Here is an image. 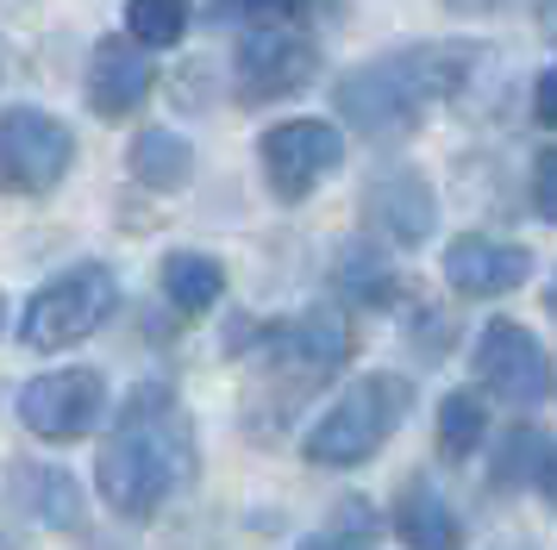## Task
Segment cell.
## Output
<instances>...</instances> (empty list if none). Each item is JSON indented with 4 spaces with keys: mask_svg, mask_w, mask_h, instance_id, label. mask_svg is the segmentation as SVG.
<instances>
[{
    "mask_svg": "<svg viewBox=\"0 0 557 550\" xmlns=\"http://www.w3.org/2000/svg\"><path fill=\"white\" fill-rule=\"evenodd\" d=\"M182 475H188V420L163 382H145L120 407V425L101 445V470H95L101 500L120 520H151L176 495Z\"/></svg>",
    "mask_w": 557,
    "mask_h": 550,
    "instance_id": "obj_1",
    "label": "cell"
},
{
    "mask_svg": "<svg viewBox=\"0 0 557 550\" xmlns=\"http://www.w3.org/2000/svg\"><path fill=\"white\" fill-rule=\"evenodd\" d=\"M463 82V50L451 45H407L388 57H370L363 70L338 82V113L351 120L363 138H401L420 125L432 100L457 95Z\"/></svg>",
    "mask_w": 557,
    "mask_h": 550,
    "instance_id": "obj_2",
    "label": "cell"
},
{
    "mask_svg": "<svg viewBox=\"0 0 557 550\" xmlns=\"http://www.w3.org/2000/svg\"><path fill=\"white\" fill-rule=\"evenodd\" d=\"M407 413H413V388H407V375H388V370L357 375L351 388L320 413V425L301 438L307 463H320V470L370 463V457L395 438V425H401Z\"/></svg>",
    "mask_w": 557,
    "mask_h": 550,
    "instance_id": "obj_3",
    "label": "cell"
},
{
    "mask_svg": "<svg viewBox=\"0 0 557 550\" xmlns=\"http://www.w3.org/2000/svg\"><path fill=\"white\" fill-rule=\"evenodd\" d=\"M113 270L101 263H76V270H63L57 282H45L38 295L26 300V313H20V345L32 350H70L82 338H95L101 320L113 313Z\"/></svg>",
    "mask_w": 557,
    "mask_h": 550,
    "instance_id": "obj_4",
    "label": "cell"
},
{
    "mask_svg": "<svg viewBox=\"0 0 557 550\" xmlns=\"http://www.w3.org/2000/svg\"><path fill=\"white\" fill-rule=\"evenodd\" d=\"M70 163H76L70 125L51 120V113H38V107H7V120H0V175H7L13 195H45V188H57L70 175Z\"/></svg>",
    "mask_w": 557,
    "mask_h": 550,
    "instance_id": "obj_5",
    "label": "cell"
},
{
    "mask_svg": "<svg viewBox=\"0 0 557 550\" xmlns=\"http://www.w3.org/2000/svg\"><path fill=\"white\" fill-rule=\"evenodd\" d=\"M107 413V382L95 370H51L20 388V420L45 445H76Z\"/></svg>",
    "mask_w": 557,
    "mask_h": 550,
    "instance_id": "obj_6",
    "label": "cell"
},
{
    "mask_svg": "<svg viewBox=\"0 0 557 550\" xmlns=\"http://www.w3.org/2000/svg\"><path fill=\"white\" fill-rule=\"evenodd\" d=\"M470 363H476L482 388L495 400H507V407H539V400L552 395V357L539 350V338H532L527 325H513V320L482 325Z\"/></svg>",
    "mask_w": 557,
    "mask_h": 550,
    "instance_id": "obj_7",
    "label": "cell"
},
{
    "mask_svg": "<svg viewBox=\"0 0 557 550\" xmlns=\"http://www.w3.org/2000/svg\"><path fill=\"white\" fill-rule=\"evenodd\" d=\"M338 163H345V138L326 120H288L263 132V175L276 200H307Z\"/></svg>",
    "mask_w": 557,
    "mask_h": 550,
    "instance_id": "obj_8",
    "label": "cell"
},
{
    "mask_svg": "<svg viewBox=\"0 0 557 550\" xmlns=\"http://www.w3.org/2000/svg\"><path fill=\"white\" fill-rule=\"evenodd\" d=\"M313 70H320V50L301 32H270L263 25V32H245L238 38V100L245 107L295 95L301 82H313Z\"/></svg>",
    "mask_w": 557,
    "mask_h": 550,
    "instance_id": "obj_9",
    "label": "cell"
},
{
    "mask_svg": "<svg viewBox=\"0 0 557 550\" xmlns=\"http://www.w3.org/2000/svg\"><path fill=\"white\" fill-rule=\"evenodd\" d=\"M345 320L338 313H326V307H313V313H301V320L276 325V338H270V363H276V375L288 382V388H320L338 363H345Z\"/></svg>",
    "mask_w": 557,
    "mask_h": 550,
    "instance_id": "obj_10",
    "label": "cell"
},
{
    "mask_svg": "<svg viewBox=\"0 0 557 550\" xmlns=\"http://www.w3.org/2000/svg\"><path fill=\"white\" fill-rule=\"evenodd\" d=\"M363 220H370V232L376 238H388V245H426L432 238V188L420 170H382L376 182H370V195H363Z\"/></svg>",
    "mask_w": 557,
    "mask_h": 550,
    "instance_id": "obj_11",
    "label": "cell"
},
{
    "mask_svg": "<svg viewBox=\"0 0 557 550\" xmlns=\"http://www.w3.org/2000/svg\"><path fill=\"white\" fill-rule=\"evenodd\" d=\"M527 275H532V257L520 245H502V238H476L470 232V238H451V250H445V282L470 300L513 295Z\"/></svg>",
    "mask_w": 557,
    "mask_h": 550,
    "instance_id": "obj_12",
    "label": "cell"
},
{
    "mask_svg": "<svg viewBox=\"0 0 557 550\" xmlns=\"http://www.w3.org/2000/svg\"><path fill=\"white\" fill-rule=\"evenodd\" d=\"M151 95V57L138 38H101L88 63V107L101 120H126L138 100Z\"/></svg>",
    "mask_w": 557,
    "mask_h": 550,
    "instance_id": "obj_13",
    "label": "cell"
},
{
    "mask_svg": "<svg viewBox=\"0 0 557 550\" xmlns=\"http://www.w3.org/2000/svg\"><path fill=\"white\" fill-rule=\"evenodd\" d=\"M395 532L407 550H463V525H457L451 500L438 495L432 482H407L395 500Z\"/></svg>",
    "mask_w": 557,
    "mask_h": 550,
    "instance_id": "obj_14",
    "label": "cell"
},
{
    "mask_svg": "<svg viewBox=\"0 0 557 550\" xmlns=\"http://www.w3.org/2000/svg\"><path fill=\"white\" fill-rule=\"evenodd\" d=\"M226 295V270L201 257V250H176V257H163V300L176 307L182 320H201L213 300Z\"/></svg>",
    "mask_w": 557,
    "mask_h": 550,
    "instance_id": "obj_15",
    "label": "cell"
},
{
    "mask_svg": "<svg viewBox=\"0 0 557 550\" xmlns=\"http://www.w3.org/2000/svg\"><path fill=\"white\" fill-rule=\"evenodd\" d=\"M13 495L26 500L32 520L57 525V532H70V525L82 520L76 482H70L63 470H51V463H20V470H13Z\"/></svg>",
    "mask_w": 557,
    "mask_h": 550,
    "instance_id": "obj_16",
    "label": "cell"
},
{
    "mask_svg": "<svg viewBox=\"0 0 557 550\" xmlns=\"http://www.w3.org/2000/svg\"><path fill=\"white\" fill-rule=\"evenodd\" d=\"M132 175L145 182V188H182L188 175H195V150H188V138H176V132H145L138 145H132Z\"/></svg>",
    "mask_w": 557,
    "mask_h": 550,
    "instance_id": "obj_17",
    "label": "cell"
},
{
    "mask_svg": "<svg viewBox=\"0 0 557 550\" xmlns=\"http://www.w3.org/2000/svg\"><path fill=\"white\" fill-rule=\"evenodd\" d=\"M195 7L188 0H126V38H138L145 50H170L188 38Z\"/></svg>",
    "mask_w": 557,
    "mask_h": 550,
    "instance_id": "obj_18",
    "label": "cell"
},
{
    "mask_svg": "<svg viewBox=\"0 0 557 550\" xmlns=\"http://www.w3.org/2000/svg\"><path fill=\"white\" fill-rule=\"evenodd\" d=\"M482 438H488V407H482V395H470V388L445 395V407H438V445H445V457H470Z\"/></svg>",
    "mask_w": 557,
    "mask_h": 550,
    "instance_id": "obj_19",
    "label": "cell"
},
{
    "mask_svg": "<svg viewBox=\"0 0 557 550\" xmlns=\"http://www.w3.org/2000/svg\"><path fill=\"white\" fill-rule=\"evenodd\" d=\"M313 0H213V13L220 20H295V13H307Z\"/></svg>",
    "mask_w": 557,
    "mask_h": 550,
    "instance_id": "obj_20",
    "label": "cell"
},
{
    "mask_svg": "<svg viewBox=\"0 0 557 550\" xmlns=\"http://www.w3.org/2000/svg\"><path fill=\"white\" fill-rule=\"evenodd\" d=\"M532 207H539V220L557 225V150H539V163H532Z\"/></svg>",
    "mask_w": 557,
    "mask_h": 550,
    "instance_id": "obj_21",
    "label": "cell"
},
{
    "mask_svg": "<svg viewBox=\"0 0 557 550\" xmlns=\"http://www.w3.org/2000/svg\"><path fill=\"white\" fill-rule=\"evenodd\" d=\"M451 13H557V0H445Z\"/></svg>",
    "mask_w": 557,
    "mask_h": 550,
    "instance_id": "obj_22",
    "label": "cell"
},
{
    "mask_svg": "<svg viewBox=\"0 0 557 550\" xmlns=\"http://www.w3.org/2000/svg\"><path fill=\"white\" fill-rule=\"evenodd\" d=\"M532 113H539V125H552L557 132V63L539 75V88H532Z\"/></svg>",
    "mask_w": 557,
    "mask_h": 550,
    "instance_id": "obj_23",
    "label": "cell"
},
{
    "mask_svg": "<svg viewBox=\"0 0 557 550\" xmlns=\"http://www.w3.org/2000/svg\"><path fill=\"white\" fill-rule=\"evenodd\" d=\"M539 488H545V500L557 507V450H545V470H539Z\"/></svg>",
    "mask_w": 557,
    "mask_h": 550,
    "instance_id": "obj_24",
    "label": "cell"
},
{
    "mask_svg": "<svg viewBox=\"0 0 557 550\" xmlns=\"http://www.w3.org/2000/svg\"><path fill=\"white\" fill-rule=\"evenodd\" d=\"M552 307H557V288H552Z\"/></svg>",
    "mask_w": 557,
    "mask_h": 550,
    "instance_id": "obj_25",
    "label": "cell"
}]
</instances>
